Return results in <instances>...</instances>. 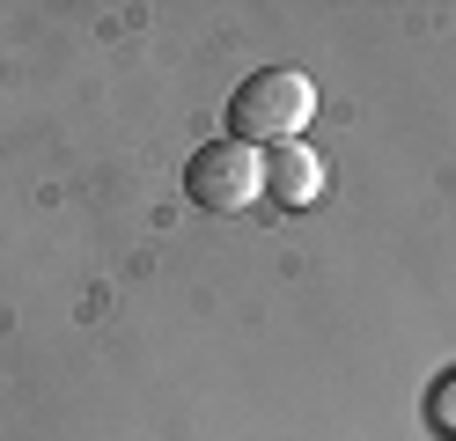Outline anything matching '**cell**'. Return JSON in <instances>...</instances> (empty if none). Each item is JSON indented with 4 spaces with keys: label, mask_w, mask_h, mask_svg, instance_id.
<instances>
[{
    "label": "cell",
    "mask_w": 456,
    "mask_h": 441,
    "mask_svg": "<svg viewBox=\"0 0 456 441\" xmlns=\"http://www.w3.org/2000/svg\"><path fill=\"white\" fill-rule=\"evenodd\" d=\"M309 118H317V81L302 67H258L228 88V140L243 147H288L309 133Z\"/></svg>",
    "instance_id": "obj_1"
},
{
    "label": "cell",
    "mask_w": 456,
    "mask_h": 441,
    "mask_svg": "<svg viewBox=\"0 0 456 441\" xmlns=\"http://www.w3.org/2000/svg\"><path fill=\"white\" fill-rule=\"evenodd\" d=\"M265 199L280 206H317L324 199V162H317V147L309 140H288V147H265Z\"/></svg>",
    "instance_id": "obj_3"
},
{
    "label": "cell",
    "mask_w": 456,
    "mask_h": 441,
    "mask_svg": "<svg viewBox=\"0 0 456 441\" xmlns=\"http://www.w3.org/2000/svg\"><path fill=\"white\" fill-rule=\"evenodd\" d=\"M265 192V162H258V147H243V140H207V147H191V162H184V199L199 206V214H243L250 199Z\"/></svg>",
    "instance_id": "obj_2"
}]
</instances>
